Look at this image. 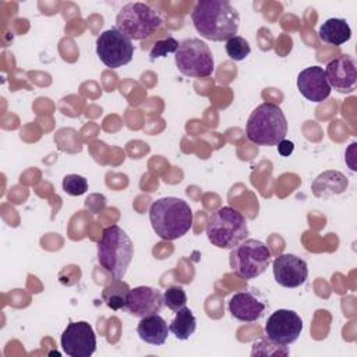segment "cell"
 Here are the masks:
<instances>
[{
  "mask_svg": "<svg viewBox=\"0 0 357 357\" xmlns=\"http://www.w3.org/2000/svg\"><path fill=\"white\" fill-rule=\"evenodd\" d=\"M205 233L212 245L223 250H231L247 238V219L237 209L231 206H222L211 215Z\"/></svg>",
  "mask_w": 357,
  "mask_h": 357,
  "instance_id": "5",
  "label": "cell"
},
{
  "mask_svg": "<svg viewBox=\"0 0 357 357\" xmlns=\"http://www.w3.org/2000/svg\"><path fill=\"white\" fill-rule=\"evenodd\" d=\"M178 45L180 43L173 36L159 39L153 43V46L149 52V57H151V60H155V59H159V57H165L167 53H176Z\"/></svg>",
  "mask_w": 357,
  "mask_h": 357,
  "instance_id": "25",
  "label": "cell"
},
{
  "mask_svg": "<svg viewBox=\"0 0 357 357\" xmlns=\"http://www.w3.org/2000/svg\"><path fill=\"white\" fill-rule=\"evenodd\" d=\"M134 255V244L128 234L117 225L109 226L102 231L98 241V262L113 278L121 279Z\"/></svg>",
  "mask_w": 357,
  "mask_h": 357,
  "instance_id": "3",
  "label": "cell"
},
{
  "mask_svg": "<svg viewBox=\"0 0 357 357\" xmlns=\"http://www.w3.org/2000/svg\"><path fill=\"white\" fill-rule=\"evenodd\" d=\"M303 331L300 315L291 310L280 308L272 312L265 324V335L269 340L280 346L294 343Z\"/></svg>",
  "mask_w": 357,
  "mask_h": 357,
  "instance_id": "10",
  "label": "cell"
},
{
  "mask_svg": "<svg viewBox=\"0 0 357 357\" xmlns=\"http://www.w3.org/2000/svg\"><path fill=\"white\" fill-rule=\"evenodd\" d=\"M248 141L261 146H273L284 139L287 134V120L283 110L275 103H261L257 106L245 126Z\"/></svg>",
  "mask_w": 357,
  "mask_h": 357,
  "instance_id": "4",
  "label": "cell"
},
{
  "mask_svg": "<svg viewBox=\"0 0 357 357\" xmlns=\"http://www.w3.org/2000/svg\"><path fill=\"white\" fill-rule=\"evenodd\" d=\"M163 294L149 286H138L130 290L127 296L126 310L138 318L158 314L163 307Z\"/></svg>",
  "mask_w": 357,
  "mask_h": 357,
  "instance_id": "14",
  "label": "cell"
},
{
  "mask_svg": "<svg viewBox=\"0 0 357 357\" xmlns=\"http://www.w3.org/2000/svg\"><path fill=\"white\" fill-rule=\"evenodd\" d=\"M174 61L183 75L192 78L209 77L215 68V61L209 46L197 38H190L180 42L174 53Z\"/></svg>",
  "mask_w": 357,
  "mask_h": 357,
  "instance_id": "8",
  "label": "cell"
},
{
  "mask_svg": "<svg viewBox=\"0 0 357 357\" xmlns=\"http://www.w3.org/2000/svg\"><path fill=\"white\" fill-rule=\"evenodd\" d=\"M326 81L337 92H351L357 81L356 60L349 54H340L331 60L325 68Z\"/></svg>",
  "mask_w": 357,
  "mask_h": 357,
  "instance_id": "13",
  "label": "cell"
},
{
  "mask_svg": "<svg viewBox=\"0 0 357 357\" xmlns=\"http://www.w3.org/2000/svg\"><path fill=\"white\" fill-rule=\"evenodd\" d=\"M96 54L106 67L116 70L132 60L134 45L117 28H110L98 36Z\"/></svg>",
  "mask_w": 357,
  "mask_h": 357,
  "instance_id": "9",
  "label": "cell"
},
{
  "mask_svg": "<svg viewBox=\"0 0 357 357\" xmlns=\"http://www.w3.org/2000/svg\"><path fill=\"white\" fill-rule=\"evenodd\" d=\"M192 219L190 205L177 197L159 198L149 208V222L153 231L167 241L183 237L191 229Z\"/></svg>",
  "mask_w": 357,
  "mask_h": 357,
  "instance_id": "2",
  "label": "cell"
},
{
  "mask_svg": "<svg viewBox=\"0 0 357 357\" xmlns=\"http://www.w3.org/2000/svg\"><path fill=\"white\" fill-rule=\"evenodd\" d=\"M61 349L70 357H89L96 350L93 328L85 322H70L61 333Z\"/></svg>",
  "mask_w": 357,
  "mask_h": 357,
  "instance_id": "11",
  "label": "cell"
},
{
  "mask_svg": "<svg viewBox=\"0 0 357 357\" xmlns=\"http://www.w3.org/2000/svg\"><path fill=\"white\" fill-rule=\"evenodd\" d=\"M163 24L159 11L145 3H127L116 17V28L130 40H142L151 36Z\"/></svg>",
  "mask_w": 357,
  "mask_h": 357,
  "instance_id": "6",
  "label": "cell"
},
{
  "mask_svg": "<svg viewBox=\"0 0 357 357\" xmlns=\"http://www.w3.org/2000/svg\"><path fill=\"white\" fill-rule=\"evenodd\" d=\"M169 326L159 314L142 317L137 325V333L141 340L153 346L165 344L169 336Z\"/></svg>",
  "mask_w": 357,
  "mask_h": 357,
  "instance_id": "17",
  "label": "cell"
},
{
  "mask_svg": "<svg viewBox=\"0 0 357 357\" xmlns=\"http://www.w3.org/2000/svg\"><path fill=\"white\" fill-rule=\"evenodd\" d=\"M231 271L243 279H255L265 272L271 264V251L268 245L255 238H245L229 255Z\"/></svg>",
  "mask_w": 357,
  "mask_h": 357,
  "instance_id": "7",
  "label": "cell"
},
{
  "mask_svg": "<svg viewBox=\"0 0 357 357\" xmlns=\"http://www.w3.org/2000/svg\"><path fill=\"white\" fill-rule=\"evenodd\" d=\"M130 286L119 278H114L102 291V300L112 310H126L127 296L130 293Z\"/></svg>",
  "mask_w": 357,
  "mask_h": 357,
  "instance_id": "21",
  "label": "cell"
},
{
  "mask_svg": "<svg viewBox=\"0 0 357 357\" xmlns=\"http://www.w3.org/2000/svg\"><path fill=\"white\" fill-rule=\"evenodd\" d=\"M63 190L66 194L73 197L82 195L88 190V181L79 174H67L63 178Z\"/></svg>",
  "mask_w": 357,
  "mask_h": 357,
  "instance_id": "24",
  "label": "cell"
},
{
  "mask_svg": "<svg viewBox=\"0 0 357 357\" xmlns=\"http://www.w3.org/2000/svg\"><path fill=\"white\" fill-rule=\"evenodd\" d=\"M225 49H226L227 56L231 60H234V61L244 60L250 54V52H251L250 43L243 36H238V35H236V36L230 38L229 40H226Z\"/></svg>",
  "mask_w": 357,
  "mask_h": 357,
  "instance_id": "22",
  "label": "cell"
},
{
  "mask_svg": "<svg viewBox=\"0 0 357 357\" xmlns=\"http://www.w3.org/2000/svg\"><path fill=\"white\" fill-rule=\"evenodd\" d=\"M197 329V319L192 311L188 307H183L176 311V317L172 319L169 325V331L176 336L178 340H187L194 335Z\"/></svg>",
  "mask_w": 357,
  "mask_h": 357,
  "instance_id": "20",
  "label": "cell"
},
{
  "mask_svg": "<svg viewBox=\"0 0 357 357\" xmlns=\"http://www.w3.org/2000/svg\"><path fill=\"white\" fill-rule=\"evenodd\" d=\"M272 268L276 283L287 289L301 286L308 276L307 262L293 254H282L276 257Z\"/></svg>",
  "mask_w": 357,
  "mask_h": 357,
  "instance_id": "12",
  "label": "cell"
},
{
  "mask_svg": "<svg viewBox=\"0 0 357 357\" xmlns=\"http://www.w3.org/2000/svg\"><path fill=\"white\" fill-rule=\"evenodd\" d=\"M347 185L349 180L343 173L337 170H326L312 181L311 190L317 198H329L346 191Z\"/></svg>",
  "mask_w": 357,
  "mask_h": 357,
  "instance_id": "18",
  "label": "cell"
},
{
  "mask_svg": "<svg viewBox=\"0 0 357 357\" xmlns=\"http://www.w3.org/2000/svg\"><path fill=\"white\" fill-rule=\"evenodd\" d=\"M227 307L231 317L241 322H254L265 312V304L252 291L233 294Z\"/></svg>",
  "mask_w": 357,
  "mask_h": 357,
  "instance_id": "16",
  "label": "cell"
},
{
  "mask_svg": "<svg viewBox=\"0 0 357 357\" xmlns=\"http://www.w3.org/2000/svg\"><path fill=\"white\" fill-rule=\"evenodd\" d=\"M297 88L305 99L315 103L325 100L332 91L326 81L325 70L319 66H311L301 70L297 75Z\"/></svg>",
  "mask_w": 357,
  "mask_h": 357,
  "instance_id": "15",
  "label": "cell"
},
{
  "mask_svg": "<svg viewBox=\"0 0 357 357\" xmlns=\"http://www.w3.org/2000/svg\"><path fill=\"white\" fill-rule=\"evenodd\" d=\"M163 303L172 311H178L187 303V294L181 286H170L163 293Z\"/></svg>",
  "mask_w": 357,
  "mask_h": 357,
  "instance_id": "23",
  "label": "cell"
},
{
  "mask_svg": "<svg viewBox=\"0 0 357 357\" xmlns=\"http://www.w3.org/2000/svg\"><path fill=\"white\" fill-rule=\"evenodd\" d=\"M276 146H278L279 155H282V156H289L294 151V144L291 141H287V139H282Z\"/></svg>",
  "mask_w": 357,
  "mask_h": 357,
  "instance_id": "26",
  "label": "cell"
},
{
  "mask_svg": "<svg viewBox=\"0 0 357 357\" xmlns=\"http://www.w3.org/2000/svg\"><path fill=\"white\" fill-rule=\"evenodd\" d=\"M318 36L322 42L328 45H343L351 38L350 25L343 18H329L326 20L318 31Z\"/></svg>",
  "mask_w": 357,
  "mask_h": 357,
  "instance_id": "19",
  "label": "cell"
},
{
  "mask_svg": "<svg viewBox=\"0 0 357 357\" xmlns=\"http://www.w3.org/2000/svg\"><path fill=\"white\" fill-rule=\"evenodd\" d=\"M191 20L195 31L213 42L229 40L240 26L238 11L227 0H199L192 8Z\"/></svg>",
  "mask_w": 357,
  "mask_h": 357,
  "instance_id": "1",
  "label": "cell"
}]
</instances>
